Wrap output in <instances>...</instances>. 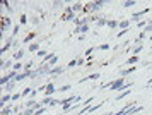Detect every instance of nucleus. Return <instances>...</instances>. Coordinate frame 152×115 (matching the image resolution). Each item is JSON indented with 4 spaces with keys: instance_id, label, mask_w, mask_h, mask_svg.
<instances>
[{
    "instance_id": "nucleus-44",
    "label": "nucleus",
    "mask_w": 152,
    "mask_h": 115,
    "mask_svg": "<svg viewBox=\"0 0 152 115\" xmlns=\"http://www.w3.org/2000/svg\"><path fill=\"white\" fill-rule=\"evenodd\" d=\"M84 57H79V59H77V67H80V65H84Z\"/></svg>"
},
{
    "instance_id": "nucleus-36",
    "label": "nucleus",
    "mask_w": 152,
    "mask_h": 115,
    "mask_svg": "<svg viewBox=\"0 0 152 115\" xmlns=\"http://www.w3.org/2000/svg\"><path fill=\"white\" fill-rule=\"evenodd\" d=\"M147 24H149V19H142V21H138V22H137V26L140 27V29H144Z\"/></svg>"
},
{
    "instance_id": "nucleus-31",
    "label": "nucleus",
    "mask_w": 152,
    "mask_h": 115,
    "mask_svg": "<svg viewBox=\"0 0 152 115\" xmlns=\"http://www.w3.org/2000/svg\"><path fill=\"white\" fill-rule=\"evenodd\" d=\"M2 7H4V9H7V10H9V16H10V14L14 12V7L10 5V4H9L7 0H5V2H4V4H2Z\"/></svg>"
},
{
    "instance_id": "nucleus-5",
    "label": "nucleus",
    "mask_w": 152,
    "mask_h": 115,
    "mask_svg": "<svg viewBox=\"0 0 152 115\" xmlns=\"http://www.w3.org/2000/svg\"><path fill=\"white\" fill-rule=\"evenodd\" d=\"M97 9H96V4H94V0H91L87 4H84V14H87V16H92V14H96Z\"/></svg>"
},
{
    "instance_id": "nucleus-13",
    "label": "nucleus",
    "mask_w": 152,
    "mask_h": 115,
    "mask_svg": "<svg viewBox=\"0 0 152 115\" xmlns=\"http://www.w3.org/2000/svg\"><path fill=\"white\" fill-rule=\"evenodd\" d=\"M118 29L123 31V29H130V19H121L118 22Z\"/></svg>"
},
{
    "instance_id": "nucleus-27",
    "label": "nucleus",
    "mask_w": 152,
    "mask_h": 115,
    "mask_svg": "<svg viewBox=\"0 0 152 115\" xmlns=\"http://www.w3.org/2000/svg\"><path fill=\"white\" fill-rule=\"evenodd\" d=\"M142 50H145V47L144 45H138V47H133L132 48V55H138Z\"/></svg>"
},
{
    "instance_id": "nucleus-52",
    "label": "nucleus",
    "mask_w": 152,
    "mask_h": 115,
    "mask_svg": "<svg viewBox=\"0 0 152 115\" xmlns=\"http://www.w3.org/2000/svg\"><path fill=\"white\" fill-rule=\"evenodd\" d=\"M147 88H149V89H152V84H151V86H147Z\"/></svg>"
},
{
    "instance_id": "nucleus-46",
    "label": "nucleus",
    "mask_w": 152,
    "mask_h": 115,
    "mask_svg": "<svg viewBox=\"0 0 152 115\" xmlns=\"http://www.w3.org/2000/svg\"><path fill=\"white\" fill-rule=\"evenodd\" d=\"M45 112H46V107H43V108L36 110V114H34V115H43V114H45Z\"/></svg>"
},
{
    "instance_id": "nucleus-22",
    "label": "nucleus",
    "mask_w": 152,
    "mask_h": 115,
    "mask_svg": "<svg viewBox=\"0 0 152 115\" xmlns=\"http://www.w3.org/2000/svg\"><path fill=\"white\" fill-rule=\"evenodd\" d=\"M135 62H138V55H130V57H128V60L125 62V64H126V65H133V64H135Z\"/></svg>"
},
{
    "instance_id": "nucleus-38",
    "label": "nucleus",
    "mask_w": 152,
    "mask_h": 115,
    "mask_svg": "<svg viewBox=\"0 0 152 115\" xmlns=\"http://www.w3.org/2000/svg\"><path fill=\"white\" fill-rule=\"evenodd\" d=\"M38 57H39V59H46V55H48V50H39V52H38Z\"/></svg>"
},
{
    "instance_id": "nucleus-11",
    "label": "nucleus",
    "mask_w": 152,
    "mask_h": 115,
    "mask_svg": "<svg viewBox=\"0 0 152 115\" xmlns=\"http://www.w3.org/2000/svg\"><path fill=\"white\" fill-rule=\"evenodd\" d=\"M55 91H56V89H55V82L50 81L48 84H46V88H45V95H46V96H53Z\"/></svg>"
},
{
    "instance_id": "nucleus-29",
    "label": "nucleus",
    "mask_w": 152,
    "mask_h": 115,
    "mask_svg": "<svg viewBox=\"0 0 152 115\" xmlns=\"http://www.w3.org/2000/svg\"><path fill=\"white\" fill-rule=\"evenodd\" d=\"M28 22H29V17L26 16V14H21V17H19V24L24 26V24H28Z\"/></svg>"
},
{
    "instance_id": "nucleus-41",
    "label": "nucleus",
    "mask_w": 152,
    "mask_h": 115,
    "mask_svg": "<svg viewBox=\"0 0 152 115\" xmlns=\"http://www.w3.org/2000/svg\"><path fill=\"white\" fill-rule=\"evenodd\" d=\"M97 50H103V52H106V50H110V45L108 43H103V45H99V47H96Z\"/></svg>"
},
{
    "instance_id": "nucleus-28",
    "label": "nucleus",
    "mask_w": 152,
    "mask_h": 115,
    "mask_svg": "<svg viewBox=\"0 0 152 115\" xmlns=\"http://www.w3.org/2000/svg\"><path fill=\"white\" fill-rule=\"evenodd\" d=\"M33 91H34V88H33V86H28V88H24V89L21 91V93H22V98H24V96H28V95H31Z\"/></svg>"
},
{
    "instance_id": "nucleus-37",
    "label": "nucleus",
    "mask_w": 152,
    "mask_h": 115,
    "mask_svg": "<svg viewBox=\"0 0 152 115\" xmlns=\"http://www.w3.org/2000/svg\"><path fill=\"white\" fill-rule=\"evenodd\" d=\"M29 22H31V24H38V22H39V17H36V16H29Z\"/></svg>"
},
{
    "instance_id": "nucleus-14",
    "label": "nucleus",
    "mask_w": 152,
    "mask_h": 115,
    "mask_svg": "<svg viewBox=\"0 0 152 115\" xmlns=\"http://www.w3.org/2000/svg\"><path fill=\"white\" fill-rule=\"evenodd\" d=\"M36 36H38V34H36L34 31H31V33H28V36L22 40V43H24V45H31V43H33V40H34Z\"/></svg>"
},
{
    "instance_id": "nucleus-4",
    "label": "nucleus",
    "mask_w": 152,
    "mask_h": 115,
    "mask_svg": "<svg viewBox=\"0 0 152 115\" xmlns=\"http://www.w3.org/2000/svg\"><path fill=\"white\" fill-rule=\"evenodd\" d=\"M77 98H79V95H72V96H69V98H63V100H60V105H62L63 112H67V110L72 107L70 103H72V102H77Z\"/></svg>"
},
{
    "instance_id": "nucleus-33",
    "label": "nucleus",
    "mask_w": 152,
    "mask_h": 115,
    "mask_svg": "<svg viewBox=\"0 0 152 115\" xmlns=\"http://www.w3.org/2000/svg\"><path fill=\"white\" fill-rule=\"evenodd\" d=\"M70 89H72V86H70V84H63V86H60L56 91H60V93H67V91H70Z\"/></svg>"
},
{
    "instance_id": "nucleus-9",
    "label": "nucleus",
    "mask_w": 152,
    "mask_h": 115,
    "mask_svg": "<svg viewBox=\"0 0 152 115\" xmlns=\"http://www.w3.org/2000/svg\"><path fill=\"white\" fill-rule=\"evenodd\" d=\"M29 77H31V70H22V72H19V74L15 76V81L22 82L24 79H29Z\"/></svg>"
},
{
    "instance_id": "nucleus-18",
    "label": "nucleus",
    "mask_w": 152,
    "mask_h": 115,
    "mask_svg": "<svg viewBox=\"0 0 152 115\" xmlns=\"http://www.w3.org/2000/svg\"><path fill=\"white\" fill-rule=\"evenodd\" d=\"M2 64H0V65H2V69H4V70H5V69H10V67H14V64L15 62H12V60H5V59H2ZM10 70H12V69H10Z\"/></svg>"
},
{
    "instance_id": "nucleus-35",
    "label": "nucleus",
    "mask_w": 152,
    "mask_h": 115,
    "mask_svg": "<svg viewBox=\"0 0 152 115\" xmlns=\"http://www.w3.org/2000/svg\"><path fill=\"white\" fill-rule=\"evenodd\" d=\"M33 67H34V60H29L24 64V70H33Z\"/></svg>"
},
{
    "instance_id": "nucleus-48",
    "label": "nucleus",
    "mask_w": 152,
    "mask_h": 115,
    "mask_svg": "<svg viewBox=\"0 0 152 115\" xmlns=\"http://www.w3.org/2000/svg\"><path fill=\"white\" fill-rule=\"evenodd\" d=\"M145 34H147V33H145V31H142V33L138 34L137 38H138V40H140V41H144V38H145Z\"/></svg>"
},
{
    "instance_id": "nucleus-40",
    "label": "nucleus",
    "mask_w": 152,
    "mask_h": 115,
    "mask_svg": "<svg viewBox=\"0 0 152 115\" xmlns=\"http://www.w3.org/2000/svg\"><path fill=\"white\" fill-rule=\"evenodd\" d=\"M140 67H152V62H149V60H142L140 62Z\"/></svg>"
},
{
    "instance_id": "nucleus-10",
    "label": "nucleus",
    "mask_w": 152,
    "mask_h": 115,
    "mask_svg": "<svg viewBox=\"0 0 152 115\" xmlns=\"http://www.w3.org/2000/svg\"><path fill=\"white\" fill-rule=\"evenodd\" d=\"M99 77H101V74H99V72H94V74L86 76V77H82V79H79V84H82V82H86V81H96V79H99Z\"/></svg>"
},
{
    "instance_id": "nucleus-23",
    "label": "nucleus",
    "mask_w": 152,
    "mask_h": 115,
    "mask_svg": "<svg viewBox=\"0 0 152 115\" xmlns=\"http://www.w3.org/2000/svg\"><path fill=\"white\" fill-rule=\"evenodd\" d=\"M128 95H130V89H126V91H121V93H118L116 102H121V100H125V98H126Z\"/></svg>"
},
{
    "instance_id": "nucleus-16",
    "label": "nucleus",
    "mask_w": 152,
    "mask_h": 115,
    "mask_svg": "<svg viewBox=\"0 0 152 115\" xmlns=\"http://www.w3.org/2000/svg\"><path fill=\"white\" fill-rule=\"evenodd\" d=\"M9 102H12V95H9V93H5V95L2 96V100H0V105H2V108H5Z\"/></svg>"
},
{
    "instance_id": "nucleus-39",
    "label": "nucleus",
    "mask_w": 152,
    "mask_h": 115,
    "mask_svg": "<svg viewBox=\"0 0 152 115\" xmlns=\"http://www.w3.org/2000/svg\"><path fill=\"white\" fill-rule=\"evenodd\" d=\"M19 31H21V24H17V26L12 27V36L15 38V34H19Z\"/></svg>"
},
{
    "instance_id": "nucleus-7",
    "label": "nucleus",
    "mask_w": 152,
    "mask_h": 115,
    "mask_svg": "<svg viewBox=\"0 0 152 115\" xmlns=\"http://www.w3.org/2000/svg\"><path fill=\"white\" fill-rule=\"evenodd\" d=\"M14 41H15V38L12 36V34H10V36H9V40L4 43V47H2V50H0V52H2V55H5L9 50H10V48L14 47Z\"/></svg>"
},
{
    "instance_id": "nucleus-24",
    "label": "nucleus",
    "mask_w": 152,
    "mask_h": 115,
    "mask_svg": "<svg viewBox=\"0 0 152 115\" xmlns=\"http://www.w3.org/2000/svg\"><path fill=\"white\" fill-rule=\"evenodd\" d=\"M0 115H15V112L12 107H5V108H2V114Z\"/></svg>"
},
{
    "instance_id": "nucleus-25",
    "label": "nucleus",
    "mask_w": 152,
    "mask_h": 115,
    "mask_svg": "<svg viewBox=\"0 0 152 115\" xmlns=\"http://www.w3.org/2000/svg\"><path fill=\"white\" fill-rule=\"evenodd\" d=\"M108 21H110L108 17H101V19H99V21L96 22V26H97V27H104V26H108Z\"/></svg>"
},
{
    "instance_id": "nucleus-12",
    "label": "nucleus",
    "mask_w": 152,
    "mask_h": 115,
    "mask_svg": "<svg viewBox=\"0 0 152 115\" xmlns=\"http://www.w3.org/2000/svg\"><path fill=\"white\" fill-rule=\"evenodd\" d=\"M135 70H137V67H135V65H132V67H126V69H121V70H120V76H121V77H126V76L133 74Z\"/></svg>"
},
{
    "instance_id": "nucleus-21",
    "label": "nucleus",
    "mask_w": 152,
    "mask_h": 115,
    "mask_svg": "<svg viewBox=\"0 0 152 115\" xmlns=\"http://www.w3.org/2000/svg\"><path fill=\"white\" fill-rule=\"evenodd\" d=\"M24 55H26V52H24V50H15V53H14V60L15 62H19V60H22V59H24Z\"/></svg>"
},
{
    "instance_id": "nucleus-32",
    "label": "nucleus",
    "mask_w": 152,
    "mask_h": 115,
    "mask_svg": "<svg viewBox=\"0 0 152 115\" xmlns=\"http://www.w3.org/2000/svg\"><path fill=\"white\" fill-rule=\"evenodd\" d=\"M94 4H96V9H97V10H101V9L106 5V0H94Z\"/></svg>"
},
{
    "instance_id": "nucleus-43",
    "label": "nucleus",
    "mask_w": 152,
    "mask_h": 115,
    "mask_svg": "<svg viewBox=\"0 0 152 115\" xmlns=\"http://www.w3.org/2000/svg\"><path fill=\"white\" fill-rule=\"evenodd\" d=\"M94 50H96V48H94V47L87 48V50H86V52H84V55H86V57H89V55H92V52H94Z\"/></svg>"
},
{
    "instance_id": "nucleus-47",
    "label": "nucleus",
    "mask_w": 152,
    "mask_h": 115,
    "mask_svg": "<svg viewBox=\"0 0 152 115\" xmlns=\"http://www.w3.org/2000/svg\"><path fill=\"white\" fill-rule=\"evenodd\" d=\"M75 65H77V59H74V60H70V62H69V69L75 67Z\"/></svg>"
},
{
    "instance_id": "nucleus-3",
    "label": "nucleus",
    "mask_w": 152,
    "mask_h": 115,
    "mask_svg": "<svg viewBox=\"0 0 152 115\" xmlns=\"http://www.w3.org/2000/svg\"><path fill=\"white\" fill-rule=\"evenodd\" d=\"M17 74H19V72H15V70H9V74H4L0 77V84L5 86V84H9L10 81H15V76Z\"/></svg>"
},
{
    "instance_id": "nucleus-51",
    "label": "nucleus",
    "mask_w": 152,
    "mask_h": 115,
    "mask_svg": "<svg viewBox=\"0 0 152 115\" xmlns=\"http://www.w3.org/2000/svg\"><path fill=\"white\" fill-rule=\"evenodd\" d=\"M149 24H152V17H151V19H149Z\"/></svg>"
},
{
    "instance_id": "nucleus-15",
    "label": "nucleus",
    "mask_w": 152,
    "mask_h": 115,
    "mask_svg": "<svg viewBox=\"0 0 152 115\" xmlns=\"http://www.w3.org/2000/svg\"><path fill=\"white\" fill-rule=\"evenodd\" d=\"M70 7H72V10H74L75 14L84 12V4H82V2H75V4H72Z\"/></svg>"
},
{
    "instance_id": "nucleus-17",
    "label": "nucleus",
    "mask_w": 152,
    "mask_h": 115,
    "mask_svg": "<svg viewBox=\"0 0 152 115\" xmlns=\"http://www.w3.org/2000/svg\"><path fill=\"white\" fill-rule=\"evenodd\" d=\"M62 72H63V67H62V65H56V67H51V70H50V76L58 77V74H62Z\"/></svg>"
},
{
    "instance_id": "nucleus-2",
    "label": "nucleus",
    "mask_w": 152,
    "mask_h": 115,
    "mask_svg": "<svg viewBox=\"0 0 152 115\" xmlns=\"http://www.w3.org/2000/svg\"><path fill=\"white\" fill-rule=\"evenodd\" d=\"M77 19H79V17H77V14L72 10V7H65V9H63L62 21H74V22H75Z\"/></svg>"
},
{
    "instance_id": "nucleus-53",
    "label": "nucleus",
    "mask_w": 152,
    "mask_h": 115,
    "mask_svg": "<svg viewBox=\"0 0 152 115\" xmlns=\"http://www.w3.org/2000/svg\"><path fill=\"white\" fill-rule=\"evenodd\" d=\"M86 115H87V114H86Z\"/></svg>"
},
{
    "instance_id": "nucleus-26",
    "label": "nucleus",
    "mask_w": 152,
    "mask_h": 115,
    "mask_svg": "<svg viewBox=\"0 0 152 115\" xmlns=\"http://www.w3.org/2000/svg\"><path fill=\"white\" fill-rule=\"evenodd\" d=\"M63 5H65L63 0H55V2H51V7H53V9H60V7H63ZM63 9H65V7H63Z\"/></svg>"
},
{
    "instance_id": "nucleus-20",
    "label": "nucleus",
    "mask_w": 152,
    "mask_h": 115,
    "mask_svg": "<svg viewBox=\"0 0 152 115\" xmlns=\"http://www.w3.org/2000/svg\"><path fill=\"white\" fill-rule=\"evenodd\" d=\"M28 50L31 52V53H34V52L38 53V52H39V41H33V43L28 47Z\"/></svg>"
},
{
    "instance_id": "nucleus-42",
    "label": "nucleus",
    "mask_w": 152,
    "mask_h": 115,
    "mask_svg": "<svg viewBox=\"0 0 152 115\" xmlns=\"http://www.w3.org/2000/svg\"><path fill=\"white\" fill-rule=\"evenodd\" d=\"M21 98H22V93H14L12 95V102H19Z\"/></svg>"
},
{
    "instance_id": "nucleus-8",
    "label": "nucleus",
    "mask_w": 152,
    "mask_h": 115,
    "mask_svg": "<svg viewBox=\"0 0 152 115\" xmlns=\"http://www.w3.org/2000/svg\"><path fill=\"white\" fill-rule=\"evenodd\" d=\"M149 10H151V9H149V7H145L144 10H140V12H135L133 16H132V19H130V21H137V22H138V21L144 17V16H147V14H149Z\"/></svg>"
},
{
    "instance_id": "nucleus-34",
    "label": "nucleus",
    "mask_w": 152,
    "mask_h": 115,
    "mask_svg": "<svg viewBox=\"0 0 152 115\" xmlns=\"http://www.w3.org/2000/svg\"><path fill=\"white\" fill-rule=\"evenodd\" d=\"M135 4H137L135 0H125V2H123V7H125V9H130V7H133Z\"/></svg>"
},
{
    "instance_id": "nucleus-49",
    "label": "nucleus",
    "mask_w": 152,
    "mask_h": 115,
    "mask_svg": "<svg viewBox=\"0 0 152 115\" xmlns=\"http://www.w3.org/2000/svg\"><path fill=\"white\" fill-rule=\"evenodd\" d=\"M21 45H22L21 41H19V40H15V41H14V47H12V48H19ZM19 50H21V48H19Z\"/></svg>"
},
{
    "instance_id": "nucleus-19",
    "label": "nucleus",
    "mask_w": 152,
    "mask_h": 115,
    "mask_svg": "<svg viewBox=\"0 0 152 115\" xmlns=\"http://www.w3.org/2000/svg\"><path fill=\"white\" fill-rule=\"evenodd\" d=\"M15 84H17V81H10L9 84H5V86H2V89H4L5 93H9V95H10V91H12V89L15 88Z\"/></svg>"
},
{
    "instance_id": "nucleus-50",
    "label": "nucleus",
    "mask_w": 152,
    "mask_h": 115,
    "mask_svg": "<svg viewBox=\"0 0 152 115\" xmlns=\"http://www.w3.org/2000/svg\"><path fill=\"white\" fill-rule=\"evenodd\" d=\"M103 115H115L113 112H106V114H103Z\"/></svg>"
},
{
    "instance_id": "nucleus-1",
    "label": "nucleus",
    "mask_w": 152,
    "mask_h": 115,
    "mask_svg": "<svg viewBox=\"0 0 152 115\" xmlns=\"http://www.w3.org/2000/svg\"><path fill=\"white\" fill-rule=\"evenodd\" d=\"M10 27H12V21H10V17H5V16H4V17H2V26H0V33H2L0 36L4 38Z\"/></svg>"
},
{
    "instance_id": "nucleus-30",
    "label": "nucleus",
    "mask_w": 152,
    "mask_h": 115,
    "mask_svg": "<svg viewBox=\"0 0 152 115\" xmlns=\"http://www.w3.org/2000/svg\"><path fill=\"white\" fill-rule=\"evenodd\" d=\"M118 22H120V21L110 19V21H108V27H110V29H116V27H118Z\"/></svg>"
},
{
    "instance_id": "nucleus-6",
    "label": "nucleus",
    "mask_w": 152,
    "mask_h": 115,
    "mask_svg": "<svg viewBox=\"0 0 152 115\" xmlns=\"http://www.w3.org/2000/svg\"><path fill=\"white\" fill-rule=\"evenodd\" d=\"M58 103H60V100H56V98H53V96H45L41 105L48 108V107H55V105H58Z\"/></svg>"
},
{
    "instance_id": "nucleus-45",
    "label": "nucleus",
    "mask_w": 152,
    "mask_h": 115,
    "mask_svg": "<svg viewBox=\"0 0 152 115\" xmlns=\"http://www.w3.org/2000/svg\"><path fill=\"white\" fill-rule=\"evenodd\" d=\"M142 31H145V33H152V24H147Z\"/></svg>"
}]
</instances>
